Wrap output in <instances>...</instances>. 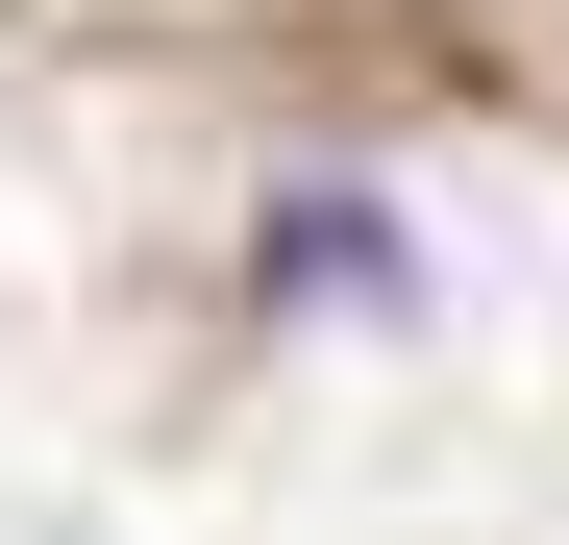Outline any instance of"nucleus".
I'll return each instance as SVG.
<instances>
[{"label": "nucleus", "instance_id": "1", "mask_svg": "<svg viewBox=\"0 0 569 545\" xmlns=\"http://www.w3.org/2000/svg\"><path fill=\"white\" fill-rule=\"evenodd\" d=\"M248 298H272V323H446V272H421V224H397V199L298 174V199L248 224Z\"/></svg>", "mask_w": 569, "mask_h": 545}]
</instances>
